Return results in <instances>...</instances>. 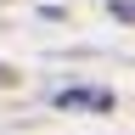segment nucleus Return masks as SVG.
<instances>
[{
	"instance_id": "nucleus-1",
	"label": "nucleus",
	"mask_w": 135,
	"mask_h": 135,
	"mask_svg": "<svg viewBox=\"0 0 135 135\" xmlns=\"http://www.w3.org/2000/svg\"><path fill=\"white\" fill-rule=\"evenodd\" d=\"M56 107H84V113H107L113 96L107 90H56Z\"/></svg>"
}]
</instances>
